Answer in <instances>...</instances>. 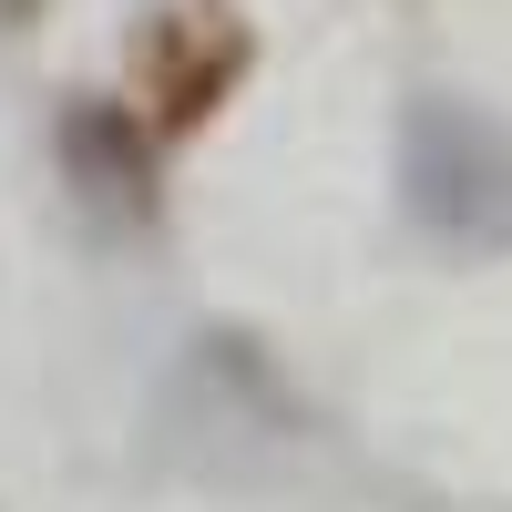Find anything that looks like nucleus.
I'll return each instance as SVG.
<instances>
[{
    "label": "nucleus",
    "instance_id": "f257e3e1",
    "mask_svg": "<svg viewBox=\"0 0 512 512\" xmlns=\"http://www.w3.org/2000/svg\"><path fill=\"white\" fill-rule=\"evenodd\" d=\"M400 216L441 256H502L512 246V123L451 93L400 103Z\"/></svg>",
    "mask_w": 512,
    "mask_h": 512
},
{
    "label": "nucleus",
    "instance_id": "f03ea898",
    "mask_svg": "<svg viewBox=\"0 0 512 512\" xmlns=\"http://www.w3.org/2000/svg\"><path fill=\"white\" fill-rule=\"evenodd\" d=\"M256 62V31L236 21V0H164L134 31V103L154 134H195Z\"/></svg>",
    "mask_w": 512,
    "mask_h": 512
},
{
    "label": "nucleus",
    "instance_id": "7ed1b4c3",
    "mask_svg": "<svg viewBox=\"0 0 512 512\" xmlns=\"http://www.w3.org/2000/svg\"><path fill=\"white\" fill-rule=\"evenodd\" d=\"M52 154H62V185L82 195V216L93 226H154V123L123 113V103H62L52 123Z\"/></svg>",
    "mask_w": 512,
    "mask_h": 512
},
{
    "label": "nucleus",
    "instance_id": "20e7f679",
    "mask_svg": "<svg viewBox=\"0 0 512 512\" xmlns=\"http://www.w3.org/2000/svg\"><path fill=\"white\" fill-rule=\"evenodd\" d=\"M41 21V0H0V31H31Z\"/></svg>",
    "mask_w": 512,
    "mask_h": 512
}]
</instances>
